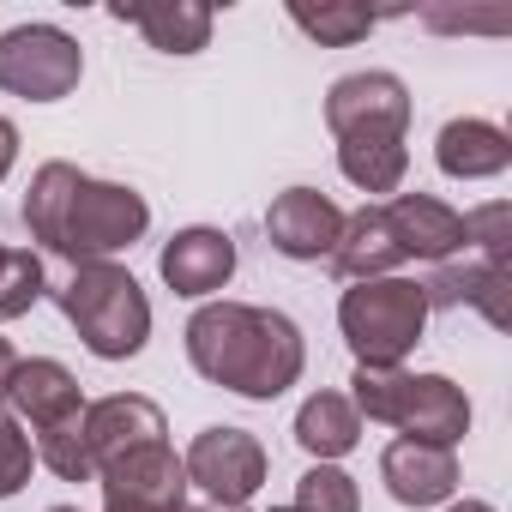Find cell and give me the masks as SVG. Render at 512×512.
I'll return each instance as SVG.
<instances>
[{"instance_id": "cell-1", "label": "cell", "mask_w": 512, "mask_h": 512, "mask_svg": "<svg viewBox=\"0 0 512 512\" xmlns=\"http://www.w3.org/2000/svg\"><path fill=\"white\" fill-rule=\"evenodd\" d=\"M25 229L67 266H103L151 229V205L127 181H97L79 163H43L25 187Z\"/></svg>"}, {"instance_id": "cell-2", "label": "cell", "mask_w": 512, "mask_h": 512, "mask_svg": "<svg viewBox=\"0 0 512 512\" xmlns=\"http://www.w3.org/2000/svg\"><path fill=\"white\" fill-rule=\"evenodd\" d=\"M187 362L199 380L253 398V404H272L284 398L302 368H308V344L302 326L278 308H253V302H205L187 320Z\"/></svg>"}, {"instance_id": "cell-3", "label": "cell", "mask_w": 512, "mask_h": 512, "mask_svg": "<svg viewBox=\"0 0 512 512\" xmlns=\"http://www.w3.org/2000/svg\"><path fill=\"white\" fill-rule=\"evenodd\" d=\"M350 404L368 422L398 428L404 440L428 446H458L470 434V398L446 374H410V368H356Z\"/></svg>"}, {"instance_id": "cell-4", "label": "cell", "mask_w": 512, "mask_h": 512, "mask_svg": "<svg viewBox=\"0 0 512 512\" xmlns=\"http://www.w3.org/2000/svg\"><path fill=\"white\" fill-rule=\"evenodd\" d=\"M55 302L97 362H127L151 344V302H145L139 278L115 260L73 266V278L55 290Z\"/></svg>"}, {"instance_id": "cell-5", "label": "cell", "mask_w": 512, "mask_h": 512, "mask_svg": "<svg viewBox=\"0 0 512 512\" xmlns=\"http://www.w3.org/2000/svg\"><path fill=\"white\" fill-rule=\"evenodd\" d=\"M428 296L416 278H368L338 296V332L356 356V368H404V356L422 344Z\"/></svg>"}, {"instance_id": "cell-6", "label": "cell", "mask_w": 512, "mask_h": 512, "mask_svg": "<svg viewBox=\"0 0 512 512\" xmlns=\"http://www.w3.org/2000/svg\"><path fill=\"white\" fill-rule=\"evenodd\" d=\"M85 79V49L61 25H13L0 31V91L25 103H61Z\"/></svg>"}, {"instance_id": "cell-7", "label": "cell", "mask_w": 512, "mask_h": 512, "mask_svg": "<svg viewBox=\"0 0 512 512\" xmlns=\"http://www.w3.org/2000/svg\"><path fill=\"white\" fill-rule=\"evenodd\" d=\"M326 127L338 151H386L410 133V91L398 73H344L326 91Z\"/></svg>"}, {"instance_id": "cell-8", "label": "cell", "mask_w": 512, "mask_h": 512, "mask_svg": "<svg viewBox=\"0 0 512 512\" xmlns=\"http://www.w3.org/2000/svg\"><path fill=\"white\" fill-rule=\"evenodd\" d=\"M181 470H187V488L211 494V506H247L266 488V446L247 428H199Z\"/></svg>"}, {"instance_id": "cell-9", "label": "cell", "mask_w": 512, "mask_h": 512, "mask_svg": "<svg viewBox=\"0 0 512 512\" xmlns=\"http://www.w3.org/2000/svg\"><path fill=\"white\" fill-rule=\"evenodd\" d=\"M157 272L175 296L187 302H205L217 296L229 278H235V235L229 229H211V223H193V229H175L157 253Z\"/></svg>"}, {"instance_id": "cell-10", "label": "cell", "mask_w": 512, "mask_h": 512, "mask_svg": "<svg viewBox=\"0 0 512 512\" xmlns=\"http://www.w3.org/2000/svg\"><path fill=\"white\" fill-rule=\"evenodd\" d=\"M338 229H344V211L332 193L320 187H284L272 205H266V241L284 253V260H326L338 247Z\"/></svg>"}, {"instance_id": "cell-11", "label": "cell", "mask_w": 512, "mask_h": 512, "mask_svg": "<svg viewBox=\"0 0 512 512\" xmlns=\"http://www.w3.org/2000/svg\"><path fill=\"white\" fill-rule=\"evenodd\" d=\"M97 482H103V506H145V512L187 506V470H181V458H175L169 440L139 446V452L103 464Z\"/></svg>"}, {"instance_id": "cell-12", "label": "cell", "mask_w": 512, "mask_h": 512, "mask_svg": "<svg viewBox=\"0 0 512 512\" xmlns=\"http://www.w3.org/2000/svg\"><path fill=\"white\" fill-rule=\"evenodd\" d=\"M380 211H386V223H392V241H398L404 260H434V266H446L452 253L464 247V211H452V205L434 199V193H392V199H380Z\"/></svg>"}, {"instance_id": "cell-13", "label": "cell", "mask_w": 512, "mask_h": 512, "mask_svg": "<svg viewBox=\"0 0 512 512\" xmlns=\"http://www.w3.org/2000/svg\"><path fill=\"white\" fill-rule=\"evenodd\" d=\"M163 434H169V422H163V410L145 392H115V398L85 404V440H91V464L97 470L127 458V452H139V446H157Z\"/></svg>"}, {"instance_id": "cell-14", "label": "cell", "mask_w": 512, "mask_h": 512, "mask_svg": "<svg viewBox=\"0 0 512 512\" xmlns=\"http://www.w3.org/2000/svg\"><path fill=\"white\" fill-rule=\"evenodd\" d=\"M380 482L398 506H440L458 488V452L452 446H428V440H392L380 452Z\"/></svg>"}, {"instance_id": "cell-15", "label": "cell", "mask_w": 512, "mask_h": 512, "mask_svg": "<svg viewBox=\"0 0 512 512\" xmlns=\"http://www.w3.org/2000/svg\"><path fill=\"white\" fill-rule=\"evenodd\" d=\"M326 266H332V278H338V284L398 278L404 253H398V241H392V223H386V211H380V205H362V211H350V217H344V229H338V247L326 253Z\"/></svg>"}, {"instance_id": "cell-16", "label": "cell", "mask_w": 512, "mask_h": 512, "mask_svg": "<svg viewBox=\"0 0 512 512\" xmlns=\"http://www.w3.org/2000/svg\"><path fill=\"white\" fill-rule=\"evenodd\" d=\"M121 25H139V37L151 43V49H163V55H199L205 43H211V25H217V13L211 7H199V0H145V7H109Z\"/></svg>"}, {"instance_id": "cell-17", "label": "cell", "mask_w": 512, "mask_h": 512, "mask_svg": "<svg viewBox=\"0 0 512 512\" xmlns=\"http://www.w3.org/2000/svg\"><path fill=\"white\" fill-rule=\"evenodd\" d=\"M7 404H19V416H25L31 428H55V422L85 416V392H79V380H73L55 356H31V362H19Z\"/></svg>"}, {"instance_id": "cell-18", "label": "cell", "mask_w": 512, "mask_h": 512, "mask_svg": "<svg viewBox=\"0 0 512 512\" xmlns=\"http://www.w3.org/2000/svg\"><path fill=\"white\" fill-rule=\"evenodd\" d=\"M434 163H440V175H452V181H488V175H500V169L512 163V139H506L494 121L464 115V121H446V127H440Z\"/></svg>"}, {"instance_id": "cell-19", "label": "cell", "mask_w": 512, "mask_h": 512, "mask_svg": "<svg viewBox=\"0 0 512 512\" xmlns=\"http://www.w3.org/2000/svg\"><path fill=\"white\" fill-rule=\"evenodd\" d=\"M422 296H428V314L434 308H476L488 326H506V260H476V266H440L428 284H422Z\"/></svg>"}, {"instance_id": "cell-20", "label": "cell", "mask_w": 512, "mask_h": 512, "mask_svg": "<svg viewBox=\"0 0 512 512\" xmlns=\"http://www.w3.org/2000/svg\"><path fill=\"white\" fill-rule=\"evenodd\" d=\"M296 446L314 458V464H338L362 446V416L344 392H314L302 410H296Z\"/></svg>"}, {"instance_id": "cell-21", "label": "cell", "mask_w": 512, "mask_h": 512, "mask_svg": "<svg viewBox=\"0 0 512 512\" xmlns=\"http://www.w3.org/2000/svg\"><path fill=\"white\" fill-rule=\"evenodd\" d=\"M31 452H37V464H49L61 482H97L91 440H85V416H73V422H55V428H37Z\"/></svg>"}, {"instance_id": "cell-22", "label": "cell", "mask_w": 512, "mask_h": 512, "mask_svg": "<svg viewBox=\"0 0 512 512\" xmlns=\"http://www.w3.org/2000/svg\"><path fill=\"white\" fill-rule=\"evenodd\" d=\"M290 19H296V31H308L314 43H326V49H350V43H362L374 25H380V13H368V7H350V0H332V7H290Z\"/></svg>"}, {"instance_id": "cell-23", "label": "cell", "mask_w": 512, "mask_h": 512, "mask_svg": "<svg viewBox=\"0 0 512 512\" xmlns=\"http://www.w3.org/2000/svg\"><path fill=\"white\" fill-rule=\"evenodd\" d=\"M43 290H49V278H43V260H37V253L0 241V326L19 320V314H31V308L43 302Z\"/></svg>"}, {"instance_id": "cell-24", "label": "cell", "mask_w": 512, "mask_h": 512, "mask_svg": "<svg viewBox=\"0 0 512 512\" xmlns=\"http://www.w3.org/2000/svg\"><path fill=\"white\" fill-rule=\"evenodd\" d=\"M290 506H296V512H362V488H356L350 470H338V464H314V470H302Z\"/></svg>"}, {"instance_id": "cell-25", "label": "cell", "mask_w": 512, "mask_h": 512, "mask_svg": "<svg viewBox=\"0 0 512 512\" xmlns=\"http://www.w3.org/2000/svg\"><path fill=\"white\" fill-rule=\"evenodd\" d=\"M31 464H37V452H31V434L0 410V500H13L25 482H31Z\"/></svg>"}, {"instance_id": "cell-26", "label": "cell", "mask_w": 512, "mask_h": 512, "mask_svg": "<svg viewBox=\"0 0 512 512\" xmlns=\"http://www.w3.org/2000/svg\"><path fill=\"white\" fill-rule=\"evenodd\" d=\"M482 247V260H506V241H512V205L494 199V205H476L464 211V247Z\"/></svg>"}, {"instance_id": "cell-27", "label": "cell", "mask_w": 512, "mask_h": 512, "mask_svg": "<svg viewBox=\"0 0 512 512\" xmlns=\"http://www.w3.org/2000/svg\"><path fill=\"white\" fill-rule=\"evenodd\" d=\"M13 163H19V127H13L7 115H0V181L13 175Z\"/></svg>"}, {"instance_id": "cell-28", "label": "cell", "mask_w": 512, "mask_h": 512, "mask_svg": "<svg viewBox=\"0 0 512 512\" xmlns=\"http://www.w3.org/2000/svg\"><path fill=\"white\" fill-rule=\"evenodd\" d=\"M13 374H19V350L0 338V404H7V392H13Z\"/></svg>"}, {"instance_id": "cell-29", "label": "cell", "mask_w": 512, "mask_h": 512, "mask_svg": "<svg viewBox=\"0 0 512 512\" xmlns=\"http://www.w3.org/2000/svg\"><path fill=\"white\" fill-rule=\"evenodd\" d=\"M446 512H494V506H488V500H452Z\"/></svg>"}, {"instance_id": "cell-30", "label": "cell", "mask_w": 512, "mask_h": 512, "mask_svg": "<svg viewBox=\"0 0 512 512\" xmlns=\"http://www.w3.org/2000/svg\"><path fill=\"white\" fill-rule=\"evenodd\" d=\"M103 512H145V506H103ZM163 512H187V506H163Z\"/></svg>"}, {"instance_id": "cell-31", "label": "cell", "mask_w": 512, "mask_h": 512, "mask_svg": "<svg viewBox=\"0 0 512 512\" xmlns=\"http://www.w3.org/2000/svg\"><path fill=\"white\" fill-rule=\"evenodd\" d=\"M187 512H247V506H187Z\"/></svg>"}, {"instance_id": "cell-32", "label": "cell", "mask_w": 512, "mask_h": 512, "mask_svg": "<svg viewBox=\"0 0 512 512\" xmlns=\"http://www.w3.org/2000/svg\"><path fill=\"white\" fill-rule=\"evenodd\" d=\"M49 512H79V506H49Z\"/></svg>"}, {"instance_id": "cell-33", "label": "cell", "mask_w": 512, "mask_h": 512, "mask_svg": "<svg viewBox=\"0 0 512 512\" xmlns=\"http://www.w3.org/2000/svg\"><path fill=\"white\" fill-rule=\"evenodd\" d=\"M272 512H296V506H272Z\"/></svg>"}]
</instances>
